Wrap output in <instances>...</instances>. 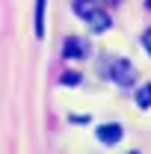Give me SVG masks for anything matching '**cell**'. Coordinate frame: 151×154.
I'll list each match as a JSON object with an SVG mask.
<instances>
[{"label":"cell","instance_id":"cell-9","mask_svg":"<svg viewBox=\"0 0 151 154\" xmlns=\"http://www.w3.org/2000/svg\"><path fill=\"white\" fill-rule=\"evenodd\" d=\"M77 80H80V74H65V77H62V83H65V86H74Z\"/></svg>","mask_w":151,"mask_h":154},{"label":"cell","instance_id":"cell-8","mask_svg":"<svg viewBox=\"0 0 151 154\" xmlns=\"http://www.w3.org/2000/svg\"><path fill=\"white\" fill-rule=\"evenodd\" d=\"M142 48L151 54V30H145V33H142Z\"/></svg>","mask_w":151,"mask_h":154},{"label":"cell","instance_id":"cell-2","mask_svg":"<svg viewBox=\"0 0 151 154\" xmlns=\"http://www.w3.org/2000/svg\"><path fill=\"white\" fill-rule=\"evenodd\" d=\"M95 134H98V139H101L104 145H113V142H119V139H122V134H125V131H122V125L110 122V125H101Z\"/></svg>","mask_w":151,"mask_h":154},{"label":"cell","instance_id":"cell-6","mask_svg":"<svg viewBox=\"0 0 151 154\" xmlns=\"http://www.w3.org/2000/svg\"><path fill=\"white\" fill-rule=\"evenodd\" d=\"M136 104H139L142 110H148V107H151V83H142V89L136 92Z\"/></svg>","mask_w":151,"mask_h":154},{"label":"cell","instance_id":"cell-1","mask_svg":"<svg viewBox=\"0 0 151 154\" xmlns=\"http://www.w3.org/2000/svg\"><path fill=\"white\" fill-rule=\"evenodd\" d=\"M113 80L119 86H133L136 83V71H133V65L128 59H116L113 62Z\"/></svg>","mask_w":151,"mask_h":154},{"label":"cell","instance_id":"cell-3","mask_svg":"<svg viewBox=\"0 0 151 154\" xmlns=\"http://www.w3.org/2000/svg\"><path fill=\"white\" fill-rule=\"evenodd\" d=\"M74 12H77V18L89 21L98 12V6H95V0H74Z\"/></svg>","mask_w":151,"mask_h":154},{"label":"cell","instance_id":"cell-4","mask_svg":"<svg viewBox=\"0 0 151 154\" xmlns=\"http://www.w3.org/2000/svg\"><path fill=\"white\" fill-rule=\"evenodd\" d=\"M89 27H92L95 33L107 30V27H110V18H107V12H101V9H98V12H95L92 18H89Z\"/></svg>","mask_w":151,"mask_h":154},{"label":"cell","instance_id":"cell-7","mask_svg":"<svg viewBox=\"0 0 151 154\" xmlns=\"http://www.w3.org/2000/svg\"><path fill=\"white\" fill-rule=\"evenodd\" d=\"M65 57H83V42L68 38V42H65Z\"/></svg>","mask_w":151,"mask_h":154},{"label":"cell","instance_id":"cell-5","mask_svg":"<svg viewBox=\"0 0 151 154\" xmlns=\"http://www.w3.org/2000/svg\"><path fill=\"white\" fill-rule=\"evenodd\" d=\"M45 36V0H36V38Z\"/></svg>","mask_w":151,"mask_h":154}]
</instances>
